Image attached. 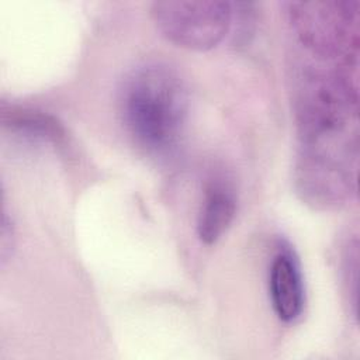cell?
Masks as SVG:
<instances>
[{"mask_svg":"<svg viewBox=\"0 0 360 360\" xmlns=\"http://www.w3.org/2000/svg\"><path fill=\"white\" fill-rule=\"evenodd\" d=\"M120 112L132 139L146 152L165 155L183 135L188 115L187 87L172 66H135L120 89Z\"/></svg>","mask_w":360,"mask_h":360,"instance_id":"obj_2","label":"cell"},{"mask_svg":"<svg viewBox=\"0 0 360 360\" xmlns=\"http://www.w3.org/2000/svg\"><path fill=\"white\" fill-rule=\"evenodd\" d=\"M357 271H359V243L357 238L349 239L343 253V281L349 294V302L352 300L353 314L356 315L357 308Z\"/></svg>","mask_w":360,"mask_h":360,"instance_id":"obj_8","label":"cell"},{"mask_svg":"<svg viewBox=\"0 0 360 360\" xmlns=\"http://www.w3.org/2000/svg\"><path fill=\"white\" fill-rule=\"evenodd\" d=\"M291 30L315 60H359L360 15L357 0L288 1L284 4Z\"/></svg>","mask_w":360,"mask_h":360,"instance_id":"obj_3","label":"cell"},{"mask_svg":"<svg viewBox=\"0 0 360 360\" xmlns=\"http://www.w3.org/2000/svg\"><path fill=\"white\" fill-rule=\"evenodd\" d=\"M236 193L232 184L221 176H214L205 184L197 215V236L204 245H214L229 229L236 215Z\"/></svg>","mask_w":360,"mask_h":360,"instance_id":"obj_6","label":"cell"},{"mask_svg":"<svg viewBox=\"0 0 360 360\" xmlns=\"http://www.w3.org/2000/svg\"><path fill=\"white\" fill-rule=\"evenodd\" d=\"M1 121L4 127H8L13 131L22 132L27 136L46 139L55 143H59L65 135L58 121L34 110L11 108L10 111H6L3 108Z\"/></svg>","mask_w":360,"mask_h":360,"instance_id":"obj_7","label":"cell"},{"mask_svg":"<svg viewBox=\"0 0 360 360\" xmlns=\"http://www.w3.org/2000/svg\"><path fill=\"white\" fill-rule=\"evenodd\" d=\"M294 115L297 194L315 210L343 207L357 190L359 94L333 77L308 76L294 84Z\"/></svg>","mask_w":360,"mask_h":360,"instance_id":"obj_1","label":"cell"},{"mask_svg":"<svg viewBox=\"0 0 360 360\" xmlns=\"http://www.w3.org/2000/svg\"><path fill=\"white\" fill-rule=\"evenodd\" d=\"M150 17L160 34L176 46L208 51L229 32L233 4L217 0L155 1Z\"/></svg>","mask_w":360,"mask_h":360,"instance_id":"obj_4","label":"cell"},{"mask_svg":"<svg viewBox=\"0 0 360 360\" xmlns=\"http://www.w3.org/2000/svg\"><path fill=\"white\" fill-rule=\"evenodd\" d=\"M269 295L276 316L291 323L305 307V284L300 262L294 252L281 245L269 267Z\"/></svg>","mask_w":360,"mask_h":360,"instance_id":"obj_5","label":"cell"}]
</instances>
